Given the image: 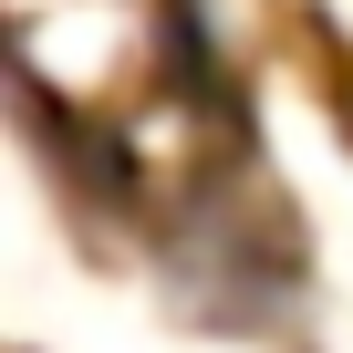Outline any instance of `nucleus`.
Masks as SVG:
<instances>
[{
	"mask_svg": "<svg viewBox=\"0 0 353 353\" xmlns=\"http://www.w3.org/2000/svg\"><path fill=\"white\" fill-rule=\"evenodd\" d=\"M21 11H52V0H11V21H21Z\"/></svg>",
	"mask_w": 353,
	"mask_h": 353,
	"instance_id": "obj_1",
	"label": "nucleus"
}]
</instances>
